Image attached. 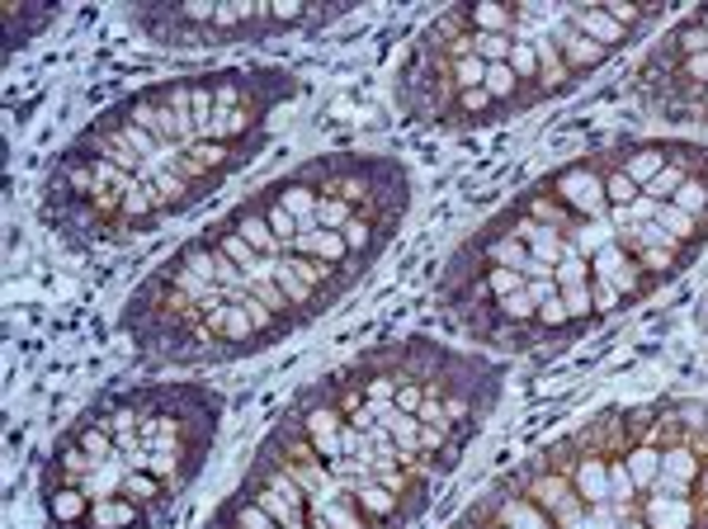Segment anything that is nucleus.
<instances>
[{
  "label": "nucleus",
  "mask_w": 708,
  "mask_h": 529,
  "mask_svg": "<svg viewBox=\"0 0 708 529\" xmlns=\"http://www.w3.org/2000/svg\"><path fill=\"white\" fill-rule=\"evenodd\" d=\"M217 20L213 0H180V6H132L128 24L147 33L157 47H208V29Z\"/></svg>",
  "instance_id": "obj_1"
},
{
  "label": "nucleus",
  "mask_w": 708,
  "mask_h": 529,
  "mask_svg": "<svg viewBox=\"0 0 708 529\" xmlns=\"http://www.w3.org/2000/svg\"><path fill=\"white\" fill-rule=\"evenodd\" d=\"M511 483L529 496V501L544 510V516L558 525V529H577L581 520H586V501L577 496V487H571V477L567 473H558L553 463H544V458H529L525 468L519 473H511Z\"/></svg>",
  "instance_id": "obj_2"
},
{
  "label": "nucleus",
  "mask_w": 708,
  "mask_h": 529,
  "mask_svg": "<svg viewBox=\"0 0 708 529\" xmlns=\"http://www.w3.org/2000/svg\"><path fill=\"white\" fill-rule=\"evenodd\" d=\"M544 185L562 198V208H571L581 223H604L610 218V198H604V175H600V156H581L553 171Z\"/></svg>",
  "instance_id": "obj_3"
},
{
  "label": "nucleus",
  "mask_w": 708,
  "mask_h": 529,
  "mask_svg": "<svg viewBox=\"0 0 708 529\" xmlns=\"http://www.w3.org/2000/svg\"><path fill=\"white\" fill-rule=\"evenodd\" d=\"M283 256H312V260H326V264H335V270H345V274H354L360 279L364 274V264L350 256V246H345V231H298L293 237V246Z\"/></svg>",
  "instance_id": "obj_4"
},
{
  "label": "nucleus",
  "mask_w": 708,
  "mask_h": 529,
  "mask_svg": "<svg viewBox=\"0 0 708 529\" xmlns=\"http://www.w3.org/2000/svg\"><path fill=\"white\" fill-rule=\"evenodd\" d=\"M165 223V213H161V204H157V190L151 185H132L128 194H124V208H118V227H114V241H128V237H142V231H151V227H161Z\"/></svg>",
  "instance_id": "obj_5"
},
{
  "label": "nucleus",
  "mask_w": 708,
  "mask_h": 529,
  "mask_svg": "<svg viewBox=\"0 0 708 529\" xmlns=\"http://www.w3.org/2000/svg\"><path fill=\"white\" fill-rule=\"evenodd\" d=\"M269 264V279H275V284L283 289V298H289V303H293V312H298V322H312V317H322V312L331 307V298H322V293H317L312 284H308V279H298V270H293V264L289 260H265Z\"/></svg>",
  "instance_id": "obj_6"
},
{
  "label": "nucleus",
  "mask_w": 708,
  "mask_h": 529,
  "mask_svg": "<svg viewBox=\"0 0 708 529\" xmlns=\"http://www.w3.org/2000/svg\"><path fill=\"white\" fill-rule=\"evenodd\" d=\"M671 152H676V142H633V147H623V156H610V161L633 180L637 190H643V185H652V180L666 171Z\"/></svg>",
  "instance_id": "obj_7"
},
{
  "label": "nucleus",
  "mask_w": 708,
  "mask_h": 529,
  "mask_svg": "<svg viewBox=\"0 0 708 529\" xmlns=\"http://www.w3.org/2000/svg\"><path fill=\"white\" fill-rule=\"evenodd\" d=\"M0 20H6V47L14 53V47L33 43L57 20V6H20V0H10V6H0Z\"/></svg>",
  "instance_id": "obj_8"
},
{
  "label": "nucleus",
  "mask_w": 708,
  "mask_h": 529,
  "mask_svg": "<svg viewBox=\"0 0 708 529\" xmlns=\"http://www.w3.org/2000/svg\"><path fill=\"white\" fill-rule=\"evenodd\" d=\"M354 501H360V510L374 525H383V529H393V525H401V520H411V510H407V501L401 496H393L387 487H378V483H368V477H360V483H350L345 487Z\"/></svg>",
  "instance_id": "obj_9"
},
{
  "label": "nucleus",
  "mask_w": 708,
  "mask_h": 529,
  "mask_svg": "<svg viewBox=\"0 0 708 529\" xmlns=\"http://www.w3.org/2000/svg\"><path fill=\"white\" fill-rule=\"evenodd\" d=\"M553 39H558V53H562V62L571 66V76H586V72H596V66H604V62H610V53L590 43L586 33L567 20V14H562L558 24H553Z\"/></svg>",
  "instance_id": "obj_10"
},
{
  "label": "nucleus",
  "mask_w": 708,
  "mask_h": 529,
  "mask_svg": "<svg viewBox=\"0 0 708 529\" xmlns=\"http://www.w3.org/2000/svg\"><path fill=\"white\" fill-rule=\"evenodd\" d=\"M227 223L242 231V237L256 246V256L260 260H279L283 256V246L275 241V231H269V223H265V213H260V204H256V194L250 198H242V204H236L232 213H227Z\"/></svg>",
  "instance_id": "obj_11"
},
{
  "label": "nucleus",
  "mask_w": 708,
  "mask_h": 529,
  "mask_svg": "<svg viewBox=\"0 0 708 529\" xmlns=\"http://www.w3.org/2000/svg\"><path fill=\"white\" fill-rule=\"evenodd\" d=\"M312 525H322V529H383L364 516L360 501H354L345 487H335L331 496H322V501H312Z\"/></svg>",
  "instance_id": "obj_12"
},
{
  "label": "nucleus",
  "mask_w": 708,
  "mask_h": 529,
  "mask_svg": "<svg viewBox=\"0 0 708 529\" xmlns=\"http://www.w3.org/2000/svg\"><path fill=\"white\" fill-rule=\"evenodd\" d=\"M43 506H47L53 529H86L90 510H95L86 487H53V492H43Z\"/></svg>",
  "instance_id": "obj_13"
},
{
  "label": "nucleus",
  "mask_w": 708,
  "mask_h": 529,
  "mask_svg": "<svg viewBox=\"0 0 708 529\" xmlns=\"http://www.w3.org/2000/svg\"><path fill=\"white\" fill-rule=\"evenodd\" d=\"M534 53H538V95H544V99L577 86V76H571V66L562 62L558 39H553V33H538V39H534Z\"/></svg>",
  "instance_id": "obj_14"
},
{
  "label": "nucleus",
  "mask_w": 708,
  "mask_h": 529,
  "mask_svg": "<svg viewBox=\"0 0 708 529\" xmlns=\"http://www.w3.org/2000/svg\"><path fill=\"white\" fill-rule=\"evenodd\" d=\"M567 20L577 24L596 47H604V53H619V47L633 39L629 29H619L610 14H604V6H577V10H567Z\"/></svg>",
  "instance_id": "obj_15"
},
{
  "label": "nucleus",
  "mask_w": 708,
  "mask_h": 529,
  "mask_svg": "<svg viewBox=\"0 0 708 529\" xmlns=\"http://www.w3.org/2000/svg\"><path fill=\"white\" fill-rule=\"evenodd\" d=\"M151 525V510L138 506L132 496H105V501H95L90 510V525L86 529H147Z\"/></svg>",
  "instance_id": "obj_16"
},
{
  "label": "nucleus",
  "mask_w": 708,
  "mask_h": 529,
  "mask_svg": "<svg viewBox=\"0 0 708 529\" xmlns=\"http://www.w3.org/2000/svg\"><path fill=\"white\" fill-rule=\"evenodd\" d=\"M204 231H208V241H213L217 251H223V256H227V260H232L242 274H250V270H256V264H260L256 246H250V241H246L242 231H236L227 218H223V223H213V227H204Z\"/></svg>",
  "instance_id": "obj_17"
},
{
  "label": "nucleus",
  "mask_w": 708,
  "mask_h": 529,
  "mask_svg": "<svg viewBox=\"0 0 708 529\" xmlns=\"http://www.w3.org/2000/svg\"><path fill=\"white\" fill-rule=\"evenodd\" d=\"M472 33H505L519 39V6H463Z\"/></svg>",
  "instance_id": "obj_18"
},
{
  "label": "nucleus",
  "mask_w": 708,
  "mask_h": 529,
  "mask_svg": "<svg viewBox=\"0 0 708 529\" xmlns=\"http://www.w3.org/2000/svg\"><path fill=\"white\" fill-rule=\"evenodd\" d=\"M256 204H260V213H265L269 231H275V241L283 246V251H289V246H293V237H298V218H293V213L279 204V198H275V190H260V194H256Z\"/></svg>",
  "instance_id": "obj_19"
},
{
  "label": "nucleus",
  "mask_w": 708,
  "mask_h": 529,
  "mask_svg": "<svg viewBox=\"0 0 708 529\" xmlns=\"http://www.w3.org/2000/svg\"><path fill=\"white\" fill-rule=\"evenodd\" d=\"M213 109H217L213 72L190 76V114H194V138H199V142H204V132H208V123H213Z\"/></svg>",
  "instance_id": "obj_20"
},
{
  "label": "nucleus",
  "mask_w": 708,
  "mask_h": 529,
  "mask_svg": "<svg viewBox=\"0 0 708 529\" xmlns=\"http://www.w3.org/2000/svg\"><path fill=\"white\" fill-rule=\"evenodd\" d=\"M666 43H671V53H676L680 62H685V57H704V53H708V29L695 20V14H685V20L671 29Z\"/></svg>",
  "instance_id": "obj_21"
},
{
  "label": "nucleus",
  "mask_w": 708,
  "mask_h": 529,
  "mask_svg": "<svg viewBox=\"0 0 708 529\" xmlns=\"http://www.w3.org/2000/svg\"><path fill=\"white\" fill-rule=\"evenodd\" d=\"M604 14L619 24V29H629V33H643L647 24L662 20V6H633V0H604Z\"/></svg>",
  "instance_id": "obj_22"
},
{
  "label": "nucleus",
  "mask_w": 708,
  "mask_h": 529,
  "mask_svg": "<svg viewBox=\"0 0 708 529\" xmlns=\"http://www.w3.org/2000/svg\"><path fill=\"white\" fill-rule=\"evenodd\" d=\"M600 175H604V198H610V208H629L633 198L643 194V190H637V185H633L629 175L619 171L614 161H604V156H600Z\"/></svg>",
  "instance_id": "obj_23"
},
{
  "label": "nucleus",
  "mask_w": 708,
  "mask_h": 529,
  "mask_svg": "<svg viewBox=\"0 0 708 529\" xmlns=\"http://www.w3.org/2000/svg\"><path fill=\"white\" fill-rule=\"evenodd\" d=\"M354 213H360V208L345 204L335 190H322V204H317V227H322V231H345Z\"/></svg>",
  "instance_id": "obj_24"
},
{
  "label": "nucleus",
  "mask_w": 708,
  "mask_h": 529,
  "mask_svg": "<svg viewBox=\"0 0 708 529\" xmlns=\"http://www.w3.org/2000/svg\"><path fill=\"white\" fill-rule=\"evenodd\" d=\"M511 47L515 39H505V33H472V57H482L486 66L511 62Z\"/></svg>",
  "instance_id": "obj_25"
},
{
  "label": "nucleus",
  "mask_w": 708,
  "mask_h": 529,
  "mask_svg": "<svg viewBox=\"0 0 708 529\" xmlns=\"http://www.w3.org/2000/svg\"><path fill=\"white\" fill-rule=\"evenodd\" d=\"M553 279H558V293H562V289H581V284H590V279H596V270H590V260L567 256L558 270H553Z\"/></svg>",
  "instance_id": "obj_26"
},
{
  "label": "nucleus",
  "mask_w": 708,
  "mask_h": 529,
  "mask_svg": "<svg viewBox=\"0 0 708 529\" xmlns=\"http://www.w3.org/2000/svg\"><path fill=\"white\" fill-rule=\"evenodd\" d=\"M590 298H596V312L600 317H610V312H619V303H623V293L610 284V279H590Z\"/></svg>",
  "instance_id": "obj_27"
},
{
  "label": "nucleus",
  "mask_w": 708,
  "mask_h": 529,
  "mask_svg": "<svg viewBox=\"0 0 708 529\" xmlns=\"http://www.w3.org/2000/svg\"><path fill=\"white\" fill-rule=\"evenodd\" d=\"M525 293L534 298L538 307H544L548 298H558V279H529V284H525Z\"/></svg>",
  "instance_id": "obj_28"
},
{
  "label": "nucleus",
  "mask_w": 708,
  "mask_h": 529,
  "mask_svg": "<svg viewBox=\"0 0 708 529\" xmlns=\"http://www.w3.org/2000/svg\"><path fill=\"white\" fill-rule=\"evenodd\" d=\"M689 14H695V20H699V24L708 29V6H699V10H689Z\"/></svg>",
  "instance_id": "obj_29"
},
{
  "label": "nucleus",
  "mask_w": 708,
  "mask_h": 529,
  "mask_svg": "<svg viewBox=\"0 0 708 529\" xmlns=\"http://www.w3.org/2000/svg\"><path fill=\"white\" fill-rule=\"evenodd\" d=\"M704 123H708V95H704Z\"/></svg>",
  "instance_id": "obj_30"
},
{
  "label": "nucleus",
  "mask_w": 708,
  "mask_h": 529,
  "mask_svg": "<svg viewBox=\"0 0 708 529\" xmlns=\"http://www.w3.org/2000/svg\"><path fill=\"white\" fill-rule=\"evenodd\" d=\"M308 529H322V525H308Z\"/></svg>",
  "instance_id": "obj_31"
}]
</instances>
